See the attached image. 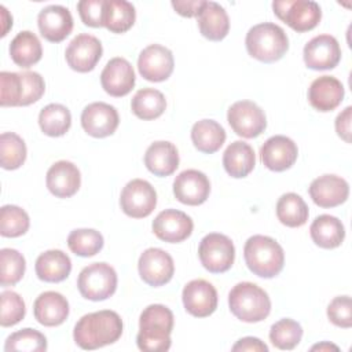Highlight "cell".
<instances>
[{
	"instance_id": "1",
	"label": "cell",
	"mask_w": 352,
	"mask_h": 352,
	"mask_svg": "<svg viewBox=\"0 0 352 352\" xmlns=\"http://www.w3.org/2000/svg\"><path fill=\"white\" fill-rule=\"evenodd\" d=\"M121 316L110 309L91 312L80 318L74 326L73 338L82 349H98L118 341L122 334Z\"/></svg>"
},
{
	"instance_id": "2",
	"label": "cell",
	"mask_w": 352,
	"mask_h": 352,
	"mask_svg": "<svg viewBox=\"0 0 352 352\" xmlns=\"http://www.w3.org/2000/svg\"><path fill=\"white\" fill-rule=\"evenodd\" d=\"M173 314L162 304H151L143 309L139 318L136 344L140 351L164 352L170 348L173 330Z\"/></svg>"
},
{
	"instance_id": "3",
	"label": "cell",
	"mask_w": 352,
	"mask_h": 352,
	"mask_svg": "<svg viewBox=\"0 0 352 352\" xmlns=\"http://www.w3.org/2000/svg\"><path fill=\"white\" fill-rule=\"evenodd\" d=\"M243 257L248 268L260 278H274L285 264L282 246L265 235L250 236L243 248Z\"/></svg>"
},
{
	"instance_id": "4",
	"label": "cell",
	"mask_w": 352,
	"mask_h": 352,
	"mask_svg": "<svg viewBox=\"0 0 352 352\" xmlns=\"http://www.w3.org/2000/svg\"><path fill=\"white\" fill-rule=\"evenodd\" d=\"M249 55L260 62L279 60L289 50V38L285 30L271 22H263L249 29L245 38Z\"/></svg>"
},
{
	"instance_id": "5",
	"label": "cell",
	"mask_w": 352,
	"mask_h": 352,
	"mask_svg": "<svg viewBox=\"0 0 352 352\" xmlns=\"http://www.w3.org/2000/svg\"><path fill=\"white\" fill-rule=\"evenodd\" d=\"M230 311L246 323L264 320L271 312V300L264 289L252 282L236 283L228 293Z\"/></svg>"
},
{
	"instance_id": "6",
	"label": "cell",
	"mask_w": 352,
	"mask_h": 352,
	"mask_svg": "<svg viewBox=\"0 0 352 352\" xmlns=\"http://www.w3.org/2000/svg\"><path fill=\"white\" fill-rule=\"evenodd\" d=\"M77 287L84 298L103 301L116 293L117 272L107 263H92L81 270Z\"/></svg>"
},
{
	"instance_id": "7",
	"label": "cell",
	"mask_w": 352,
	"mask_h": 352,
	"mask_svg": "<svg viewBox=\"0 0 352 352\" xmlns=\"http://www.w3.org/2000/svg\"><path fill=\"white\" fill-rule=\"evenodd\" d=\"M275 15L298 33L312 30L322 19V10L312 0H283L274 1Z\"/></svg>"
},
{
	"instance_id": "8",
	"label": "cell",
	"mask_w": 352,
	"mask_h": 352,
	"mask_svg": "<svg viewBox=\"0 0 352 352\" xmlns=\"http://www.w3.org/2000/svg\"><path fill=\"white\" fill-rule=\"evenodd\" d=\"M198 256L205 270L212 274H221L232 267L235 248L227 235L212 232L205 235L199 242Z\"/></svg>"
},
{
	"instance_id": "9",
	"label": "cell",
	"mask_w": 352,
	"mask_h": 352,
	"mask_svg": "<svg viewBox=\"0 0 352 352\" xmlns=\"http://www.w3.org/2000/svg\"><path fill=\"white\" fill-rule=\"evenodd\" d=\"M122 212L133 219H143L151 214L157 205L154 187L143 179H133L125 184L120 195Z\"/></svg>"
},
{
	"instance_id": "10",
	"label": "cell",
	"mask_w": 352,
	"mask_h": 352,
	"mask_svg": "<svg viewBox=\"0 0 352 352\" xmlns=\"http://www.w3.org/2000/svg\"><path fill=\"white\" fill-rule=\"evenodd\" d=\"M227 121L232 131L242 138L252 139L267 128L264 111L252 100H238L230 106Z\"/></svg>"
},
{
	"instance_id": "11",
	"label": "cell",
	"mask_w": 352,
	"mask_h": 352,
	"mask_svg": "<svg viewBox=\"0 0 352 352\" xmlns=\"http://www.w3.org/2000/svg\"><path fill=\"white\" fill-rule=\"evenodd\" d=\"M139 275L148 286H162L168 283L175 274L173 258L160 248L146 249L138 261Z\"/></svg>"
},
{
	"instance_id": "12",
	"label": "cell",
	"mask_w": 352,
	"mask_h": 352,
	"mask_svg": "<svg viewBox=\"0 0 352 352\" xmlns=\"http://www.w3.org/2000/svg\"><path fill=\"white\" fill-rule=\"evenodd\" d=\"M102 54L103 48L99 38L92 34L81 33L69 43L65 51V58L73 70L78 73H88L95 69Z\"/></svg>"
},
{
	"instance_id": "13",
	"label": "cell",
	"mask_w": 352,
	"mask_h": 352,
	"mask_svg": "<svg viewBox=\"0 0 352 352\" xmlns=\"http://www.w3.org/2000/svg\"><path fill=\"white\" fill-rule=\"evenodd\" d=\"M175 67L172 51L160 44L146 47L138 59V69L140 76L153 82L165 81L170 77Z\"/></svg>"
},
{
	"instance_id": "14",
	"label": "cell",
	"mask_w": 352,
	"mask_h": 352,
	"mask_svg": "<svg viewBox=\"0 0 352 352\" xmlns=\"http://www.w3.org/2000/svg\"><path fill=\"white\" fill-rule=\"evenodd\" d=\"M118 124V111L114 106L104 102L89 103L81 113V126L94 138H106L113 135Z\"/></svg>"
},
{
	"instance_id": "15",
	"label": "cell",
	"mask_w": 352,
	"mask_h": 352,
	"mask_svg": "<svg viewBox=\"0 0 352 352\" xmlns=\"http://www.w3.org/2000/svg\"><path fill=\"white\" fill-rule=\"evenodd\" d=\"M304 62L312 70L334 69L341 59V48L336 37L319 34L311 38L304 47Z\"/></svg>"
},
{
	"instance_id": "16",
	"label": "cell",
	"mask_w": 352,
	"mask_h": 352,
	"mask_svg": "<svg viewBox=\"0 0 352 352\" xmlns=\"http://www.w3.org/2000/svg\"><path fill=\"white\" fill-rule=\"evenodd\" d=\"M184 309L195 318H206L217 308V292L205 279L190 280L182 293Z\"/></svg>"
},
{
	"instance_id": "17",
	"label": "cell",
	"mask_w": 352,
	"mask_h": 352,
	"mask_svg": "<svg viewBox=\"0 0 352 352\" xmlns=\"http://www.w3.org/2000/svg\"><path fill=\"white\" fill-rule=\"evenodd\" d=\"M209 192L210 182L208 176L197 169L180 172L173 182V194L176 199L184 205H201L208 199Z\"/></svg>"
},
{
	"instance_id": "18",
	"label": "cell",
	"mask_w": 352,
	"mask_h": 352,
	"mask_svg": "<svg viewBox=\"0 0 352 352\" xmlns=\"http://www.w3.org/2000/svg\"><path fill=\"white\" fill-rule=\"evenodd\" d=\"M194 228L190 216L177 209H165L153 220V232L164 242L179 243L187 239Z\"/></svg>"
},
{
	"instance_id": "19",
	"label": "cell",
	"mask_w": 352,
	"mask_h": 352,
	"mask_svg": "<svg viewBox=\"0 0 352 352\" xmlns=\"http://www.w3.org/2000/svg\"><path fill=\"white\" fill-rule=\"evenodd\" d=\"M297 144L287 136L275 135L265 140L260 148L261 162L274 172H283L292 168L297 160Z\"/></svg>"
},
{
	"instance_id": "20",
	"label": "cell",
	"mask_w": 352,
	"mask_h": 352,
	"mask_svg": "<svg viewBox=\"0 0 352 352\" xmlns=\"http://www.w3.org/2000/svg\"><path fill=\"white\" fill-rule=\"evenodd\" d=\"M102 88L114 98L128 95L135 85V72L132 65L121 56L110 59L100 73Z\"/></svg>"
},
{
	"instance_id": "21",
	"label": "cell",
	"mask_w": 352,
	"mask_h": 352,
	"mask_svg": "<svg viewBox=\"0 0 352 352\" xmlns=\"http://www.w3.org/2000/svg\"><path fill=\"white\" fill-rule=\"evenodd\" d=\"M37 25L41 36L47 41L60 43L73 30V16L66 7L52 4L38 12Z\"/></svg>"
},
{
	"instance_id": "22",
	"label": "cell",
	"mask_w": 352,
	"mask_h": 352,
	"mask_svg": "<svg viewBox=\"0 0 352 352\" xmlns=\"http://www.w3.org/2000/svg\"><path fill=\"white\" fill-rule=\"evenodd\" d=\"M312 201L320 208H334L344 204L349 195V184L337 175H323L312 180L309 188Z\"/></svg>"
},
{
	"instance_id": "23",
	"label": "cell",
	"mask_w": 352,
	"mask_h": 352,
	"mask_svg": "<svg viewBox=\"0 0 352 352\" xmlns=\"http://www.w3.org/2000/svg\"><path fill=\"white\" fill-rule=\"evenodd\" d=\"M45 183L52 195L58 198H69L78 191L81 186V175L73 162L62 160L50 166Z\"/></svg>"
},
{
	"instance_id": "24",
	"label": "cell",
	"mask_w": 352,
	"mask_h": 352,
	"mask_svg": "<svg viewBox=\"0 0 352 352\" xmlns=\"http://www.w3.org/2000/svg\"><path fill=\"white\" fill-rule=\"evenodd\" d=\"M344 95V85L333 76H320L315 78L308 88V100L311 106L322 113L338 107Z\"/></svg>"
},
{
	"instance_id": "25",
	"label": "cell",
	"mask_w": 352,
	"mask_h": 352,
	"mask_svg": "<svg viewBox=\"0 0 352 352\" xmlns=\"http://www.w3.org/2000/svg\"><path fill=\"white\" fill-rule=\"evenodd\" d=\"M33 314L36 320L43 326H59L69 316V302L58 292H44L36 298Z\"/></svg>"
},
{
	"instance_id": "26",
	"label": "cell",
	"mask_w": 352,
	"mask_h": 352,
	"mask_svg": "<svg viewBox=\"0 0 352 352\" xmlns=\"http://www.w3.org/2000/svg\"><path fill=\"white\" fill-rule=\"evenodd\" d=\"M146 168L155 176H169L179 166V153L173 143L158 140L151 143L144 154Z\"/></svg>"
},
{
	"instance_id": "27",
	"label": "cell",
	"mask_w": 352,
	"mask_h": 352,
	"mask_svg": "<svg viewBox=\"0 0 352 352\" xmlns=\"http://www.w3.org/2000/svg\"><path fill=\"white\" fill-rule=\"evenodd\" d=\"M197 22L201 34L210 41L223 40L230 30V19L227 11L216 1H206L199 14Z\"/></svg>"
},
{
	"instance_id": "28",
	"label": "cell",
	"mask_w": 352,
	"mask_h": 352,
	"mask_svg": "<svg viewBox=\"0 0 352 352\" xmlns=\"http://www.w3.org/2000/svg\"><path fill=\"white\" fill-rule=\"evenodd\" d=\"M34 270L40 280L56 283L65 280L70 275L72 261L65 252L51 249L37 257Z\"/></svg>"
},
{
	"instance_id": "29",
	"label": "cell",
	"mask_w": 352,
	"mask_h": 352,
	"mask_svg": "<svg viewBox=\"0 0 352 352\" xmlns=\"http://www.w3.org/2000/svg\"><path fill=\"white\" fill-rule=\"evenodd\" d=\"M256 165V155L250 144L235 140L223 154V166L226 172L235 179L246 177Z\"/></svg>"
},
{
	"instance_id": "30",
	"label": "cell",
	"mask_w": 352,
	"mask_h": 352,
	"mask_svg": "<svg viewBox=\"0 0 352 352\" xmlns=\"http://www.w3.org/2000/svg\"><path fill=\"white\" fill-rule=\"evenodd\" d=\"M309 234L315 245L323 249L338 248L345 238V228L340 219L330 214L318 216L311 227Z\"/></svg>"
},
{
	"instance_id": "31",
	"label": "cell",
	"mask_w": 352,
	"mask_h": 352,
	"mask_svg": "<svg viewBox=\"0 0 352 352\" xmlns=\"http://www.w3.org/2000/svg\"><path fill=\"white\" fill-rule=\"evenodd\" d=\"M10 55L15 65L19 67H30L36 65L43 56V47L38 37L29 32H19L10 44Z\"/></svg>"
},
{
	"instance_id": "32",
	"label": "cell",
	"mask_w": 352,
	"mask_h": 352,
	"mask_svg": "<svg viewBox=\"0 0 352 352\" xmlns=\"http://www.w3.org/2000/svg\"><path fill=\"white\" fill-rule=\"evenodd\" d=\"M191 140L198 151L212 154L226 142V131L214 120H201L191 128Z\"/></svg>"
},
{
	"instance_id": "33",
	"label": "cell",
	"mask_w": 352,
	"mask_h": 352,
	"mask_svg": "<svg viewBox=\"0 0 352 352\" xmlns=\"http://www.w3.org/2000/svg\"><path fill=\"white\" fill-rule=\"evenodd\" d=\"M103 11V26L111 33L129 30L136 19L135 7L125 0H104Z\"/></svg>"
},
{
	"instance_id": "34",
	"label": "cell",
	"mask_w": 352,
	"mask_h": 352,
	"mask_svg": "<svg viewBox=\"0 0 352 352\" xmlns=\"http://www.w3.org/2000/svg\"><path fill=\"white\" fill-rule=\"evenodd\" d=\"M309 216L305 201L296 192L283 194L276 202V217L286 227H301Z\"/></svg>"
},
{
	"instance_id": "35",
	"label": "cell",
	"mask_w": 352,
	"mask_h": 352,
	"mask_svg": "<svg viewBox=\"0 0 352 352\" xmlns=\"http://www.w3.org/2000/svg\"><path fill=\"white\" fill-rule=\"evenodd\" d=\"M165 107L166 99L164 94L154 88L139 89L131 100L132 113L140 120L158 118L165 111Z\"/></svg>"
},
{
	"instance_id": "36",
	"label": "cell",
	"mask_w": 352,
	"mask_h": 352,
	"mask_svg": "<svg viewBox=\"0 0 352 352\" xmlns=\"http://www.w3.org/2000/svg\"><path fill=\"white\" fill-rule=\"evenodd\" d=\"M38 125L44 135L58 138L69 131L72 125V114L66 106L51 103L41 109L38 114Z\"/></svg>"
},
{
	"instance_id": "37",
	"label": "cell",
	"mask_w": 352,
	"mask_h": 352,
	"mask_svg": "<svg viewBox=\"0 0 352 352\" xmlns=\"http://www.w3.org/2000/svg\"><path fill=\"white\" fill-rule=\"evenodd\" d=\"M26 160V144L14 132H3L0 136V164L3 169L14 170Z\"/></svg>"
},
{
	"instance_id": "38",
	"label": "cell",
	"mask_w": 352,
	"mask_h": 352,
	"mask_svg": "<svg viewBox=\"0 0 352 352\" xmlns=\"http://www.w3.org/2000/svg\"><path fill=\"white\" fill-rule=\"evenodd\" d=\"M103 236L92 228L73 230L67 236L69 249L81 257H91L99 253L103 248Z\"/></svg>"
},
{
	"instance_id": "39",
	"label": "cell",
	"mask_w": 352,
	"mask_h": 352,
	"mask_svg": "<svg viewBox=\"0 0 352 352\" xmlns=\"http://www.w3.org/2000/svg\"><path fill=\"white\" fill-rule=\"evenodd\" d=\"M302 337V327L298 322L285 318L271 326L270 340L278 349L290 351L296 348Z\"/></svg>"
},
{
	"instance_id": "40",
	"label": "cell",
	"mask_w": 352,
	"mask_h": 352,
	"mask_svg": "<svg viewBox=\"0 0 352 352\" xmlns=\"http://www.w3.org/2000/svg\"><path fill=\"white\" fill-rule=\"evenodd\" d=\"M30 226L28 213L16 205H4L0 209V234L7 238L23 235Z\"/></svg>"
},
{
	"instance_id": "41",
	"label": "cell",
	"mask_w": 352,
	"mask_h": 352,
	"mask_svg": "<svg viewBox=\"0 0 352 352\" xmlns=\"http://www.w3.org/2000/svg\"><path fill=\"white\" fill-rule=\"evenodd\" d=\"M0 283L1 286L16 285L26 270L25 257L15 249L4 248L0 250Z\"/></svg>"
},
{
	"instance_id": "42",
	"label": "cell",
	"mask_w": 352,
	"mask_h": 352,
	"mask_svg": "<svg viewBox=\"0 0 352 352\" xmlns=\"http://www.w3.org/2000/svg\"><path fill=\"white\" fill-rule=\"evenodd\" d=\"M4 351H22V352H43L47 351V338L43 333L34 329H22L7 337Z\"/></svg>"
},
{
	"instance_id": "43",
	"label": "cell",
	"mask_w": 352,
	"mask_h": 352,
	"mask_svg": "<svg viewBox=\"0 0 352 352\" xmlns=\"http://www.w3.org/2000/svg\"><path fill=\"white\" fill-rule=\"evenodd\" d=\"M0 300H1L0 324L3 327L14 326L25 318V314H26L25 301L18 293L12 290H4L0 296Z\"/></svg>"
},
{
	"instance_id": "44",
	"label": "cell",
	"mask_w": 352,
	"mask_h": 352,
	"mask_svg": "<svg viewBox=\"0 0 352 352\" xmlns=\"http://www.w3.org/2000/svg\"><path fill=\"white\" fill-rule=\"evenodd\" d=\"M22 99V81L21 74L14 72L0 73V104L7 106H21Z\"/></svg>"
},
{
	"instance_id": "45",
	"label": "cell",
	"mask_w": 352,
	"mask_h": 352,
	"mask_svg": "<svg viewBox=\"0 0 352 352\" xmlns=\"http://www.w3.org/2000/svg\"><path fill=\"white\" fill-rule=\"evenodd\" d=\"M19 74L22 81L21 106H29L37 102L44 95L45 82L37 72H22Z\"/></svg>"
},
{
	"instance_id": "46",
	"label": "cell",
	"mask_w": 352,
	"mask_h": 352,
	"mask_svg": "<svg viewBox=\"0 0 352 352\" xmlns=\"http://www.w3.org/2000/svg\"><path fill=\"white\" fill-rule=\"evenodd\" d=\"M330 322L338 327L349 329L352 326V302L349 296H338L333 298L327 307Z\"/></svg>"
},
{
	"instance_id": "47",
	"label": "cell",
	"mask_w": 352,
	"mask_h": 352,
	"mask_svg": "<svg viewBox=\"0 0 352 352\" xmlns=\"http://www.w3.org/2000/svg\"><path fill=\"white\" fill-rule=\"evenodd\" d=\"M103 6L104 0H81L77 3V10L84 25L91 28L103 26Z\"/></svg>"
},
{
	"instance_id": "48",
	"label": "cell",
	"mask_w": 352,
	"mask_h": 352,
	"mask_svg": "<svg viewBox=\"0 0 352 352\" xmlns=\"http://www.w3.org/2000/svg\"><path fill=\"white\" fill-rule=\"evenodd\" d=\"M205 3H206L205 0H173L172 7L182 16L192 18L199 14Z\"/></svg>"
},
{
	"instance_id": "49",
	"label": "cell",
	"mask_w": 352,
	"mask_h": 352,
	"mask_svg": "<svg viewBox=\"0 0 352 352\" xmlns=\"http://www.w3.org/2000/svg\"><path fill=\"white\" fill-rule=\"evenodd\" d=\"M351 118H352V107H345L336 118V132L337 135L345 140L346 143H351Z\"/></svg>"
},
{
	"instance_id": "50",
	"label": "cell",
	"mask_w": 352,
	"mask_h": 352,
	"mask_svg": "<svg viewBox=\"0 0 352 352\" xmlns=\"http://www.w3.org/2000/svg\"><path fill=\"white\" fill-rule=\"evenodd\" d=\"M232 351H252V352H268V346L256 337H243L232 346Z\"/></svg>"
},
{
	"instance_id": "51",
	"label": "cell",
	"mask_w": 352,
	"mask_h": 352,
	"mask_svg": "<svg viewBox=\"0 0 352 352\" xmlns=\"http://www.w3.org/2000/svg\"><path fill=\"white\" fill-rule=\"evenodd\" d=\"M0 11H1V21H3V25H4L3 32H1V37H4V36L7 34L10 26H12V16L8 18V19H6V16H7V10H6L4 6H0Z\"/></svg>"
},
{
	"instance_id": "52",
	"label": "cell",
	"mask_w": 352,
	"mask_h": 352,
	"mask_svg": "<svg viewBox=\"0 0 352 352\" xmlns=\"http://www.w3.org/2000/svg\"><path fill=\"white\" fill-rule=\"evenodd\" d=\"M315 349H319V351H322V349H334V351H338V348H337L336 345L329 344V342H322V344L314 345V346H312V351H315Z\"/></svg>"
}]
</instances>
